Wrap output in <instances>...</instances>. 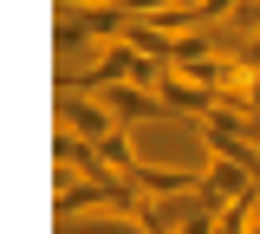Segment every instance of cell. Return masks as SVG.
Here are the masks:
<instances>
[{
	"instance_id": "5b68a950",
	"label": "cell",
	"mask_w": 260,
	"mask_h": 234,
	"mask_svg": "<svg viewBox=\"0 0 260 234\" xmlns=\"http://www.w3.org/2000/svg\"><path fill=\"white\" fill-rule=\"evenodd\" d=\"M59 234H156L137 208H91V215H72L59 221Z\"/></svg>"
},
{
	"instance_id": "7a4b0ae2",
	"label": "cell",
	"mask_w": 260,
	"mask_h": 234,
	"mask_svg": "<svg viewBox=\"0 0 260 234\" xmlns=\"http://www.w3.org/2000/svg\"><path fill=\"white\" fill-rule=\"evenodd\" d=\"M98 98L111 104V117H117L124 130H143V124H156L162 111H169V104H162V91H150V85H137V78H117V85H104Z\"/></svg>"
},
{
	"instance_id": "8fae6325",
	"label": "cell",
	"mask_w": 260,
	"mask_h": 234,
	"mask_svg": "<svg viewBox=\"0 0 260 234\" xmlns=\"http://www.w3.org/2000/svg\"><path fill=\"white\" fill-rule=\"evenodd\" d=\"M247 234H260V208H254V221H247Z\"/></svg>"
},
{
	"instance_id": "9c48e42d",
	"label": "cell",
	"mask_w": 260,
	"mask_h": 234,
	"mask_svg": "<svg viewBox=\"0 0 260 234\" xmlns=\"http://www.w3.org/2000/svg\"><path fill=\"white\" fill-rule=\"evenodd\" d=\"M234 26H260V0H241L234 7Z\"/></svg>"
},
{
	"instance_id": "6da1fadb",
	"label": "cell",
	"mask_w": 260,
	"mask_h": 234,
	"mask_svg": "<svg viewBox=\"0 0 260 234\" xmlns=\"http://www.w3.org/2000/svg\"><path fill=\"white\" fill-rule=\"evenodd\" d=\"M124 26H130V13L117 0H59V33H52V46H59V52L104 46V39H117Z\"/></svg>"
},
{
	"instance_id": "52a82bcc",
	"label": "cell",
	"mask_w": 260,
	"mask_h": 234,
	"mask_svg": "<svg viewBox=\"0 0 260 234\" xmlns=\"http://www.w3.org/2000/svg\"><path fill=\"white\" fill-rule=\"evenodd\" d=\"M98 156L117 169V176H130V182H137V169H143V156H137V143H130V130H124V124H117L111 137H98Z\"/></svg>"
},
{
	"instance_id": "3957f363",
	"label": "cell",
	"mask_w": 260,
	"mask_h": 234,
	"mask_svg": "<svg viewBox=\"0 0 260 234\" xmlns=\"http://www.w3.org/2000/svg\"><path fill=\"white\" fill-rule=\"evenodd\" d=\"M59 124H65V130H78V137H91V143H98V137H111V130H117L111 104L98 98V91H72V85L59 91Z\"/></svg>"
},
{
	"instance_id": "277c9868",
	"label": "cell",
	"mask_w": 260,
	"mask_h": 234,
	"mask_svg": "<svg viewBox=\"0 0 260 234\" xmlns=\"http://www.w3.org/2000/svg\"><path fill=\"white\" fill-rule=\"evenodd\" d=\"M156 91H162V104H169V111H176V117H195V124H202V117H208V111H215V85H195L189 72H162L156 78Z\"/></svg>"
},
{
	"instance_id": "30bf717a",
	"label": "cell",
	"mask_w": 260,
	"mask_h": 234,
	"mask_svg": "<svg viewBox=\"0 0 260 234\" xmlns=\"http://www.w3.org/2000/svg\"><path fill=\"white\" fill-rule=\"evenodd\" d=\"M241 59H247V65L260 72V39H247V52H241Z\"/></svg>"
},
{
	"instance_id": "8992f818",
	"label": "cell",
	"mask_w": 260,
	"mask_h": 234,
	"mask_svg": "<svg viewBox=\"0 0 260 234\" xmlns=\"http://www.w3.org/2000/svg\"><path fill=\"white\" fill-rule=\"evenodd\" d=\"M208 169H162V163H143L137 169V189L143 195H182V189H195Z\"/></svg>"
},
{
	"instance_id": "ba28073f",
	"label": "cell",
	"mask_w": 260,
	"mask_h": 234,
	"mask_svg": "<svg viewBox=\"0 0 260 234\" xmlns=\"http://www.w3.org/2000/svg\"><path fill=\"white\" fill-rule=\"evenodd\" d=\"M130 20H150V13H162V7H176V0H117Z\"/></svg>"
}]
</instances>
